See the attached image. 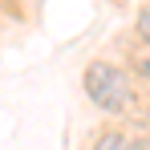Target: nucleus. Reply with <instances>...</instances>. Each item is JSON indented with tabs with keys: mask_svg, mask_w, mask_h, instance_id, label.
I'll use <instances>...</instances> for the list:
<instances>
[{
	"mask_svg": "<svg viewBox=\"0 0 150 150\" xmlns=\"http://www.w3.org/2000/svg\"><path fill=\"white\" fill-rule=\"evenodd\" d=\"M130 77L126 69H118L114 61H89V69H85V98L93 101L98 110L105 114H122L126 105H130Z\"/></svg>",
	"mask_w": 150,
	"mask_h": 150,
	"instance_id": "nucleus-1",
	"label": "nucleus"
},
{
	"mask_svg": "<svg viewBox=\"0 0 150 150\" xmlns=\"http://www.w3.org/2000/svg\"><path fill=\"white\" fill-rule=\"evenodd\" d=\"M93 150H146V142H142V138H130L122 130H105Z\"/></svg>",
	"mask_w": 150,
	"mask_h": 150,
	"instance_id": "nucleus-2",
	"label": "nucleus"
},
{
	"mask_svg": "<svg viewBox=\"0 0 150 150\" xmlns=\"http://www.w3.org/2000/svg\"><path fill=\"white\" fill-rule=\"evenodd\" d=\"M134 73L150 81V53H138V57H134Z\"/></svg>",
	"mask_w": 150,
	"mask_h": 150,
	"instance_id": "nucleus-3",
	"label": "nucleus"
},
{
	"mask_svg": "<svg viewBox=\"0 0 150 150\" xmlns=\"http://www.w3.org/2000/svg\"><path fill=\"white\" fill-rule=\"evenodd\" d=\"M138 37L150 45V12H142V16H138Z\"/></svg>",
	"mask_w": 150,
	"mask_h": 150,
	"instance_id": "nucleus-4",
	"label": "nucleus"
}]
</instances>
